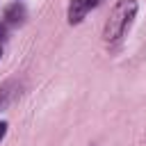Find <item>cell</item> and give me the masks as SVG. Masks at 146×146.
Instances as JSON below:
<instances>
[{
	"label": "cell",
	"mask_w": 146,
	"mask_h": 146,
	"mask_svg": "<svg viewBox=\"0 0 146 146\" xmlns=\"http://www.w3.org/2000/svg\"><path fill=\"white\" fill-rule=\"evenodd\" d=\"M135 14H137V2H135V0H119V2L114 5V9H112L107 23H105V30H103L105 41L119 39V36L128 30V25L132 23Z\"/></svg>",
	"instance_id": "obj_1"
},
{
	"label": "cell",
	"mask_w": 146,
	"mask_h": 146,
	"mask_svg": "<svg viewBox=\"0 0 146 146\" xmlns=\"http://www.w3.org/2000/svg\"><path fill=\"white\" fill-rule=\"evenodd\" d=\"M96 5H98V0H71V5H68V23H80Z\"/></svg>",
	"instance_id": "obj_2"
},
{
	"label": "cell",
	"mask_w": 146,
	"mask_h": 146,
	"mask_svg": "<svg viewBox=\"0 0 146 146\" xmlns=\"http://www.w3.org/2000/svg\"><path fill=\"white\" fill-rule=\"evenodd\" d=\"M21 16H23V7H21V5H14V7L7 9V18H9V21H18Z\"/></svg>",
	"instance_id": "obj_3"
},
{
	"label": "cell",
	"mask_w": 146,
	"mask_h": 146,
	"mask_svg": "<svg viewBox=\"0 0 146 146\" xmlns=\"http://www.w3.org/2000/svg\"><path fill=\"white\" fill-rule=\"evenodd\" d=\"M7 96H9V91H7V87H2V89H0V105L7 103Z\"/></svg>",
	"instance_id": "obj_4"
},
{
	"label": "cell",
	"mask_w": 146,
	"mask_h": 146,
	"mask_svg": "<svg viewBox=\"0 0 146 146\" xmlns=\"http://www.w3.org/2000/svg\"><path fill=\"white\" fill-rule=\"evenodd\" d=\"M5 132H7V123H5V121H0V139L5 137Z\"/></svg>",
	"instance_id": "obj_5"
},
{
	"label": "cell",
	"mask_w": 146,
	"mask_h": 146,
	"mask_svg": "<svg viewBox=\"0 0 146 146\" xmlns=\"http://www.w3.org/2000/svg\"><path fill=\"white\" fill-rule=\"evenodd\" d=\"M2 32H5V30H2V25H0V34H2Z\"/></svg>",
	"instance_id": "obj_6"
},
{
	"label": "cell",
	"mask_w": 146,
	"mask_h": 146,
	"mask_svg": "<svg viewBox=\"0 0 146 146\" xmlns=\"http://www.w3.org/2000/svg\"><path fill=\"white\" fill-rule=\"evenodd\" d=\"M0 57H2V50H0Z\"/></svg>",
	"instance_id": "obj_7"
}]
</instances>
